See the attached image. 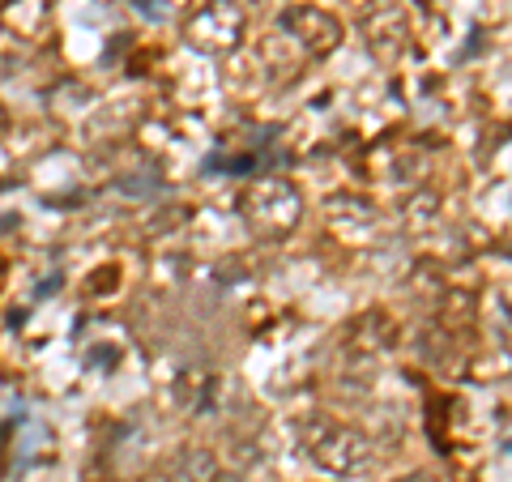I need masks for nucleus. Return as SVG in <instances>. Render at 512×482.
<instances>
[{"label":"nucleus","mask_w":512,"mask_h":482,"mask_svg":"<svg viewBox=\"0 0 512 482\" xmlns=\"http://www.w3.org/2000/svg\"><path fill=\"white\" fill-rule=\"evenodd\" d=\"M239 26H244V22H239V13L218 0V5H210L201 18H192L188 30H192V43H197V47H205V52H218V47H231L239 39Z\"/></svg>","instance_id":"obj_4"},{"label":"nucleus","mask_w":512,"mask_h":482,"mask_svg":"<svg viewBox=\"0 0 512 482\" xmlns=\"http://www.w3.org/2000/svg\"><path fill=\"white\" fill-rule=\"evenodd\" d=\"M410 482H427V478H410Z\"/></svg>","instance_id":"obj_5"},{"label":"nucleus","mask_w":512,"mask_h":482,"mask_svg":"<svg viewBox=\"0 0 512 482\" xmlns=\"http://www.w3.org/2000/svg\"><path fill=\"white\" fill-rule=\"evenodd\" d=\"M244 205H248V222L261 235H282L299 222V192L291 184H278V180L261 184Z\"/></svg>","instance_id":"obj_2"},{"label":"nucleus","mask_w":512,"mask_h":482,"mask_svg":"<svg viewBox=\"0 0 512 482\" xmlns=\"http://www.w3.org/2000/svg\"><path fill=\"white\" fill-rule=\"evenodd\" d=\"M282 26L308 47V52H333L342 43V22L325 9H312V5H299V9H286L282 13Z\"/></svg>","instance_id":"obj_3"},{"label":"nucleus","mask_w":512,"mask_h":482,"mask_svg":"<svg viewBox=\"0 0 512 482\" xmlns=\"http://www.w3.org/2000/svg\"><path fill=\"white\" fill-rule=\"evenodd\" d=\"M308 453L325 465V470L333 474H350V470H359V465L367 461V440L355 436V431H346L338 423H312L308 427Z\"/></svg>","instance_id":"obj_1"}]
</instances>
